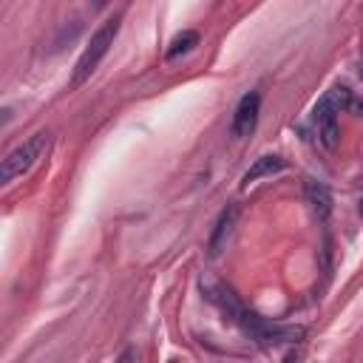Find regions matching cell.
Listing matches in <instances>:
<instances>
[{"mask_svg": "<svg viewBox=\"0 0 363 363\" xmlns=\"http://www.w3.org/2000/svg\"><path fill=\"white\" fill-rule=\"evenodd\" d=\"M133 357H136V354H133V349H125V352L119 354V360H116V363H133Z\"/></svg>", "mask_w": 363, "mask_h": 363, "instance_id": "cell-9", "label": "cell"}, {"mask_svg": "<svg viewBox=\"0 0 363 363\" xmlns=\"http://www.w3.org/2000/svg\"><path fill=\"white\" fill-rule=\"evenodd\" d=\"M284 363H298V352H289V354L284 357Z\"/></svg>", "mask_w": 363, "mask_h": 363, "instance_id": "cell-10", "label": "cell"}, {"mask_svg": "<svg viewBox=\"0 0 363 363\" xmlns=\"http://www.w3.org/2000/svg\"><path fill=\"white\" fill-rule=\"evenodd\" d=\"M286 167V159L284 156H261V159H255V164L244 173V179H241V187H250L252 182H258L261 176H272V173H281Z\"/></svg>", "mask_w": 363, "mask_h": 363, "instance_id": "cell-7", "label": "cell"}, {"mask_svg": "<svg viewBox=\"0 0 363 363\" xmlns=\"http://www.w3.org/2000/svg\"><path fill=\"white\" fill-rule=\"evenodd\" d=\"M196 45H199V31L187 28V31H182V34H176V37L170 40V48H167V60H176V57H182V54L193 51Z\"/></svg>", "mask_w": 363, "mask_h": 363, "instance_id": "cell-8", "label": "cell"}, {"mask_svg": "<svg viewBox=\"0 0 363 363\" xmlns=\"http://www.w3.org/2000/svg\"><path fill=\"white\" fill-rule=\"evenodd\" d=\"M360 213H363V204H360Z\"/></svg>", "mask_w": 363, "mask_h": 363, "instance_id": "cell-11", "label": "cell"}, {"mask_svg": "<svg viewBox=\"0 0 363 363\" xmlns=\"http://www.w3.org/2000/svg\"><path fill=\"white\" fill-rule=\"evenodd\" d=\"M258 111H261V96H258L255 91L244 94V96H241V102L235 105V113H233V125H230V133H233L235 139H244V136H250V133L255 130V125H258Z\"/></svg>", "mask_w": 363, "mask_h": 363, "instance_id": "cell-4", "label": "cell"}, {"mask_svg": "<svg viewBox=\"0 0 363 363\" xmlns=\"http://www.w3.org/2000/svg\"><path fill=\"white\" fill-rule=\"evenodd\" d=\"M238 204H227L224 210H221V216H218V221H216V227H213V235H210V241H207V255L210 258H218L221 255V250L227 247V238L233 235V227H235V221H238Z\"/></svg>", "mask_w": 363, "mask_h": 363, "instance_id": "cell-5", "label": "cell"}, {"mask_svg": "<svg viewBox=\"0 0 363 363\" xmlns=\"http://www.w3.org/2000/svg\"><path fill=\"white\" fill-rule=\"evenodd\" d=\"M116 34H119V17L105 20V23L94 31L91 43L85 45V51L79 54V60H77V65H74V77H71V85H74V88L82 85V82L96 71V65L102 62V57H105L108 48L113 45V37H116Z\"/></svg>", "mask_w": 363, "mask_h": 363, "instance_id": "cell-1", "label": "cell"}, {"mask_svg": "<svg viewBox=\"0 0 363 363\" xmlns=\"http://www.w3.org/2000/svg\"><path fill=\"white\" fill-rule=\"evenodd\" d=\"M45 147H48V133L45 130H40V133H34L28 142H23L20 147H14L6 159H3V167H0V182L3 184H9V182H14L17 176H23V173H28L31 167H34V162L45 153Z\"/></svg>", "mask_w": 363, "mask_h": 363, "instance_id": "cell-3", "label": "cell"}, {"mask_svg": "<svg viewBox=\"0 0 363 363\" xmlns=\"http://www.w3.org/2000/svg\"><path fill=\"white\" fill-rule=\"evenodd\" d=\"M303 196H306V204L312 207V213H315L320 221H326L329 213H332V193L326 190V184L309 179V182L303 184Z\"/></svg>", "mask_w": 363, "mask_h": 363, "instance_id": "cell-6", "label": "cell"}, {"mask_svg": "<svg viewBox=\"0 0 363 363\" xmlns=\"http://www.w3.org/2000/svg\"><path fill=\"white\" fill-rule=\"evenodd\" d=\"M170 363H176V360H170Z\"/></svg>", "mask_w": 363, "mask_h": 363, "instance_id": "cell-12", "label": "cell"}, {"mask_svg": "<svg viewBox=\"0 0 363 363\" xmlns=\"http://www.w3.org/2000/svg\"><path fill=\"white\" fill-rule=\"evenodd\" d=\"M349 99V91L346 88H332L326 96L318 99L315 111H312V119H315V128H318V139L326 150H335L337 147V111L343 108V102Z\"/></svg>", "mask_w": 363, "mask_h": 363, "instance_id": "cell-2", "label": "cell"}]
</instances>
